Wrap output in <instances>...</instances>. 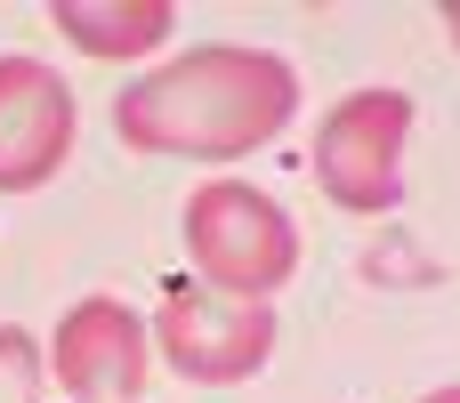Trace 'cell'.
I'll return each mask as SVG.
<instances>
[{"instance_id":"6da1fadb","label":"cell","mask_w":460,"mask_h":403,"mask_svg":"<svg viewBox=\"0 0 460 403\" xmlns=\"http://www.w3.org/2000/svg\"><path fill=\"white\" fill-rule=\"evenodd\" d=\"M291 113H299V73L251 40H202L113 97L121 145L170 162H243L275 145Z\"/></svg>"},{"instance_id":"7a4b0ae2","label":"cell","mask_w":460,"mask_h":403,"mask_svg":"<svg viewBox=\"0 0 460 403\" xmlns=\"http://www.w3.org/2000/svg\"><path fill=\"white\" fill-rule=\"evenodd\" d=\"M178 242H186V283H202L218 299H251V307H275V291L299 267L291 210L275 194H259L251 178H202L186 194Z\"/></svg>"},{"instance_id":"3957f363","label":"cell","mask_w":460,"mask_h":403,"mask_svg":"<svg viewBox=\"0 0 460 403\" xmlns=\"http://www.w3.org/2000/svg\"><path fill=\"white\" fill-rule=\"evenodd\" d=\"M404 145H412V97L404 89H356L315 121V186L323 202L380 218L404 202Z\"/></svg>"},{"instance_id":"277c9868","label":"cell","mask_w":460,"mask_h":403,"mask_svg":"<svg viewBox=\"0 0 460 403\" xmlns=\"http://www.w3.org/2000/svg\"><path fill=\"white\" fill-rule=\"evenodd\" d=\"M146 339H154V355H162L186 388H243V380L267 372V355H275V307L218 299V291H202V283H170Z\"/></svg>"},{"instance_id":"5b68a950","label":"cell","mask_w":460,"mask_h":403,"mask_svg":"<svg viewBox=\"0 0 460 403\" xmlns=\"http://www.w3.org/2000/svg\"><path fill=\"white\" fill-rule=\"evenodd\" d=\"M49 380L65 388L73 403H137L146 396V364H154V339L137 323V307L121 299H73L57 315V339L40 347Z\"/></svg>"},{"instance_id":"8992f818","label":"cell","mask_w":460,"mask_h":403,"mask_svg":"<svg viewBox=\"0 0 460 403\" xmlns=\"http://www.w3.org/2000/svg\"><path fill=\"white\" fill-rule=\"evenodd\" d=\"M81 105L73 81L40 57H0V194H32L73 162Z\"/></svg>"},{"instance_id":"52a82bcc","label":"cell","mask_w":460,"mask_h":403,"mask_svg":"<svg viewBox=\"0 0 460 403\" xmlns=\"http://www.w3.org/2000/svg\"><path fill=\"white\" fill-rule=\"evenodd\" d=\"M49 24L81 48V57H105V65H129L146 48H162L178 32V8L170 0H57Z\"/></svg>"},{"instance_id":"ba28073f","label":"cell","mask_w":460,"mask_h":403,"mask_svg":"<svg viewBox=\"0 0 460 403\" xmlns=\"http://www.w3.org/2000/svg\"><path fill=\"white\" fill-rule=\"evenodd\" d=\"M40 388H49V364H40L32 331L0 323V403H40Z\"/></svg>"},{"instance_id":"9c48e42d","label":"cell","mask_w":460,"mask_h":403,"mask_svg":"<svg viewBox=\"0 0 460 403\" xmlns=\"http://www.w3.org/2000/svg\"><path fill=\"white\" fill-rule=\"evenodd\" d=\"M420 403H460V388H429V396H420Z\"/></svg>"},{"instance_id":"30bf717a","label":"cell","mask_w":460,"mask_h":403,"mask_svg":"<svg viewBox=\"0 0 460 403\" xmlns=\"http://www.w3.org/2000/svg\"><path fill=\"white\" fill-rule=\"evenodd\" d=\"M445 24H453V48H460V0H453V8H445Z\"/></svg>"}]
</instances>
